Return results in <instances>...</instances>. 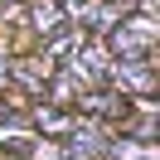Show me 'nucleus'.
Returning a JSON list of instances; mask_svg holds the SVG:
<instances>
[{
	"label": "nucleus",
	"instance_id": "nucleus-1",
	"mask_svg": "<svg viewBox=\"0 0 160 160\" xmlns=\"http://www.w3.org/2000/svg\"><path fill=\"white\" fill-rule=\"evenodd\" d=\"M58 73H68L82 92H97V88H107L112 53H107V44H102V39H78V44H73V53H68V63H63Z\"/></svg>",
	"mask_w": 160,
	"mask_h": 160
},
{
	"label": "nucleus",
	"instance_id": "nucleus-2",
	"mask_svg": "<svg viewBox=\"0 0 160 160\" xmlns=\"http://www.w3.org/2000/svg\"><path fill=\"white\" fill-rule=\"evenodd\" d=\"M102 44H107L112 58H150L155 53V20L150 15H126Z\"/></svg>",
	"mask_w": 160,
	"mask_h": 160
},
{
	"label": "nucleus",
	"instance_id": "nucleus-3",
	"mask_svg": "<svg viewBox=\"0 0 160 160\" xmlns=\"http://www.w3.org/2000/svg\"><path fill=\"white\" fill-rule=\"evenodd\" d=\"M107 88L121 92L126 102H150L155 97V63L150 58H112Z\"/></svg>",
	"mask_w": 160,
	"mask_h": 160
},
{
	"label": "nucleus",
	"instance_id": "nucleus-4",
	"mask_svg": "<svg viewBox=\"0 0 160 160\" xmlns=\"http://www.w3.org/2000/svg\"><path fill=\"white\" fill-rule=\"evenodd\" d=\"M24 24H29V34H34V39H44V44L63 39V34H78V29H73V15H68V5H63V0H29Z\"/></svg>",
	"mask_w": 160,
	"mask_h": 160
},
{
	"label": "nucleus",
	"instance_id": "nucleus-5",
	"mask_svg": "<svg viewBox=\"0 0 160 160\" xmlns=\"http://www.w3.org/2000/svg\"><path fill=\"white\" fill-rule=\"evenodd\" d=\"M24 121H29L34 131H44V141H63L73 126H78V112H63V107H49V102H39L34 112H24Z\"/></svg>",
	"mask_w": 160,
	"mask_h": 160
}]
</instances>
